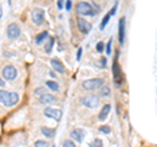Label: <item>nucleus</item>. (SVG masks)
<instances>
[{"instance_id": "nucleus-7", "label": "nucleus", "mask_w": 157, "mask_h": 147, "mask_svg": "<svg viewBox=\"0 0 157 147\" xmlns=\"http://www.w3.org/2000/svg\"><path fill=\"white\" fill-rule=\"evenodd\" d=\"M17 69L13 65H6L2 70V78L4 81H13L17 78Z\"/></svg>"}, {"instance_id": "nucleus-34", "label": "nucleus", "mask_w": 157, "mask_h": 147, "mask_svg": "<svg viewBox=\"0 0 157 147\" xmlns=\"http://www.w3.org/2000/svg\"><path fill=\"white\" fill-rule=\"evenodd\" d=\"M0 87H6V81L2 77H0Z\"/></svg>"}, {"instance_id": "nucleus-14", "label": "nucleus", "mask_w": 157, "mask_h": 147, "mask_svg": "<svg viewBox=\"0 0 157 147\" xmlns=\"http://www.w3.org/2000/svg\"><path fill=\"white\" fill-rule=\"evenodd\" d=\"M50 64L52 66V69L55 73H59V74H64L66 72V68L64 65H63V63L60 60H58V59H52V60L50 61Z\"/></svg>"}, {"instance_id": "nucleus-11", "label": "nucleus", "mask_w": 157, "mask_h": 147, "mask_svg": "<svg viewBox=\"0 0 157 147\" xmlns=\"http://www.w3.org/2000/svg\"><path fill=\"white\" fill-rule=\"evenodd\" d=\"M77 27H78V31H81L84 35H86V34H89L92 30V23L88 22L85 18L78 17L77 18Z\"/></svg>"}, {"instance_id": "nucleus-29", "label": "nucleus", "mask_w": 157, "mask_h": 147, "mask_svg": "<svg viewBox=\"0 0 157 147\" xmlns=\"http://www.w3.org/2000/svg\"><path fill=\"white\" fill-rule=\"evenodd\" d=\"M43 92H46V90L43 89V87H38V89L34 90V94L36 95H41V94H43Z\"/></svg>"}, {"instance_id": "nucleus-13", "label": "nucleus", "mask_w": 157, "mask_h": 147, "mask_svg": "<svg viewBox=\"0 0 157 147\" xmlns=\"http://www.w3.org/2000/svg\"><path fill=\"white\" fill-rule=\"evenodd\" d=\"M70 137H71L72 141L77 142V143H81V142L84 141V138H85V130H84V129H80V128L73 129V130L71 131Z\"/></svg>"}, {"instance_id": "nucleus-35", "label": "nucleus", "mask_w": 157, "mask_h": 147, "mask_svg": "<svg viewBox=\"0 0 157 147\" xmlns=\"http://www.w3.org/2000/svg\"><path fill=\"white\" fill-rule=\"evenodd\" d=\"M3 17V7H2V4H0V18Z\"/></svg>"}, {"instance_id": "nucleus-8", "label": "nucleus", "mask_w": 157, "mask_h": 147, "mask_svg": "<svg viewBox=\"0 0 157 147\" xmlns=\"http://www.w3.org/2000/svg\"><path fill=\"white\" fill-rule=\"evenodd\" d=\"M32 21L34 25L42 26L45 23V11L41 8H36L32 11Z\"/></svg>"}, {"instance_id": "nucleus-22", "label": "nucleus", "mask_w": 157, "mask_h": 147, "mask_svg": "<svg viewBox=\"0 0 157 147\" xmlns=\"http://www.w3.org/2000/svg\"><path fill=\"white\" fill-rule=\"evenodd\" d=\"M89 147H104V143L100 138H94L90 143H89Z\"/></svg>"}, {"instance_id": "nucleus-37", "label": "nucleus", "mask_w": 157, "mask_h": 147, "mask_svg": "<svg viewBox=\"0 0 157 147\" xmlns=\"http://www.w3.org/2000/svg\"><path fill=\"white\" fill-rule=\"evenodd\" d=\"M8 4H9V5H11V4H12V0H8Z\"/></svg>"}, {"instance_id": "nucleus-36", "label": "nucleus", "mask_w": 157, "mask_h": 147, "mask_svg": "<svg viewBox=\"0 0 157 147\" xmlns=\"http://www.w3.org/2000/svg\"><path fill=\"white\" fill-rule=\"evenodd\" d=\"M50 76L54 78V77H55V72H50Z\"/></svg>"}, {"instance_id": "nucleus-39", "label": "nucleus", "mask_w": 157, "mask_h": 147, "mask_svg": "<svg viewBox=\"0 0 157 147\" xmlns=\"http://www.w3.org/2000/svg\"><path fill=\"white\" fill-rule=\"evenodd\" d=\"M51 147H55V146H51Z\"/></svg>"}, {"instance_id": "nucleus-1", "label": "nucleus", "mask_w": 157, "mask_h": 147, "mask_svg": "<svg viewBox=\"0 0 157 147\" xmlns=\"http://www.w3.org/2000/svg\"><path fill=\"white\" fill-rule=\"evenodd\" d=\"M20 100V95L17 92H11V91H6V90H0V103L4 107H11L16 106Z\"/></svg>"}, {"instance_id": "nucleus-20", "label": "nucleus", "mask_w": 157, "mask_h": 147, "mask_svg": "<svg viewBox=\"0 0 157 147\" xmlns=\"http://www.w3.org/2000/svg\"><path fill=\"white\" fill-rule=\"evenodd\" d=\"M46 86H47L51 91H59V83L55 82V81H52V80L46 81Z\"/></svg>"}, {"instance_id": "nucleus-16", "label": "nucleus", "mask_w": 157, "mask_h": 147, "mask_svg": "<svg viewBox=\"0 0 157 147\" xmlns=\"http://www.w3.org/2000/svg\"><path fill=\"white\" fill-rule=\"evenodd\" d=\"M41 133L45 135L47 139H51V138L55 137L56 130L54 129V128H48V126H42V128H41Z\"/></svg>"}, {"instance_id": "nucleus-3", "label": "nucleus", "mask_w": 157, "mask_h": 147, "mask_svg": "<svg viewBox=\"0 0 157 147\" xmlns=\"http://www.w3.org/2000/svg\"><path fill=\"white\" fill-rule=\"evenodd\" d=\"M105 83V81L102 78H90V80H85L81 83V87L86 91H93V90H98L100 87Z\"/></svg>"}, {"instance_id": "nucleus-2", "label": "nucleus", "mask_w": 157, "mask_h": 147, "mask_svg": "<svg viewBox=\"0 0 157 147\" xmlns=\"http://www.w3.org/2000/svg\"><path fill=\"white\" fill-rule=\"evenodd\" d=\"M118 57H119V51H117L115 56H114V61H113V66H111V72H113V78H114V83L117 87L122 86V69L119 64H118Z\"/></svg>"}, {"instance_id": "nucleus-33", "label": "nucleus", "mask_w": 157, "mask_h": 147, "mask_svg": "<svg viewBox=\"0 0 157 147\" xmlns=\"http://www.w3.org/2000/svg\"><path fill=\"white\" fill-rule=\"evenodd\" d=\"M106 63H107V61H106V59H105V57H102V59H101V66H102V68H105V66H106Z\"/></svg>"}, {"instance_id": "nucleus-19", "label": "nucleus", "mask_w": 157, "mask_h": 147, "mask_svg": "<svg viewBox=\"0 0 157 147\" xmlns=\"http://www.w3.org/2000/svg\"><path fill=\"white\" fill-rule=\"evenodd\" d=\"M54 43H55V38H54V37H48V42L46 43V46H45V52L47 53V55H48V53H51Z\"/></svg>"}, {"instance_id": "nucleus-27", "label": "nucleus", "mask_w": 157, "mask_h": 147, "mask_svg": "<svg viewBox=\"0 0 157 147\" xmlns=\"http://www.w3.org/2000/svg\"><path fill=\"white\" fill-rule=\"evenodd\" d=\"M62 147H76V145H75V142H73L72 139H66L64 142H63Z\"/></svg>"}, {"instance_id": "nucleus-6", "label": "nucleus", "mask_w": 157, "mask_h": 147, "mask_svg": "<svg viewBox=\"0 0 157 147\" xmlns=\"http://www.w3.org/2000/svg\"><path fill=\"white\" fill-rule=\"evenodd\" d=\"M7 37L8 39H11V41H16V39L20 38L21 35V27H20L18 23L16 22H11L9 25L7 26Z\"/></svg>"}, {"instance_id": "nucleus-38", "label": "nucleus", "mask_w": 157, "mask_h": 147, "mask_svg": "<svg viewBox=\"0 0 157 147\" xmlns=\"http://www.w3.org/2000/svg\"><path fill=\"white\" fill-rule=\"evenodd\" d=\"M94 2H100V0H94Z\"/></svg>"}, {"instance_id": "nucleus-26", "label": "nucleus", "mask_w": 157, "mask_h": 147, "mask_svg": "<svg viewBox=\"0 0 157 147\" xmlns=\"http://www.w3.org/2000/svg\"><path fill=\"white\" fill-rule=\"evenodd\" d=\"M96 51L97 52H104L105 51V45H104V42H98L97 45H96Z\"/></svg>"}, {"instance_id": "nucleus-25", "label": "nucleus", "mask_w": 157, "mask_h": 147, "mask_svg": "<svg viewBox=\"0 0 157 147\" xmlns=\"http://www.w3.org/2000/svg\"><path fill=\"white\" fill-rule=\"evenodd\" d=\"M111 45H113V38H110L109 41H107V45H106V47H105L106 55H110V53H111Z\"/></svg>"}, {"instance_id": "nucleus-5", "label": "nucleus", "mask_w": 157, "mask_h": 147, "mask_svg": "<svg viewBox=\"0 0 157 147\" xmlns=\"http://www.w3.org/2000/svg\"><path fill=\"white\" fill-rule=\"evenodd\" d=\"M81 104L86 107V108H97L98 106H100V96L98 95H93V94H89V95H85L82 96L81 99Z\"/></svg>"}, {"instance_id": "nucleus-12", "label": "nucleus", "mask_w": 157, "mask_h": 147, "mask_svg": "<svg viewBox=\"0 0 157 147\" xmlns=\"http://www.w3.org/2000/svg\"><path fill=\"white\" fill-rule=\"evenodd\" d=\"M54 102H56V98L52 94H47V92H43L38 96V103L42 106H48V104H52Z\"/></svg>"}, {"instance_id": "nucleus-9", "label": "nucleus", "mask_w": 157, "mask_h": 147, "mask_svg": "<svg viewBox=\"0 0 157 147\" xmlns=\"http://www.w3.org/2000/svg\"><path fill=\"white\" fill-rule=\"evenodd\" d=\"M118 39H119V45H124L126 39V17H122L118 22Z\"/></svg>"}, {"instance_id": "nucleus-32", "label": "nucleus", "mask_w": 157, "mask_h": 147, "mask_svg": "<svg viewBox=\"0 0 157 147\" xmlns=\"http://www.w3.org/2000/svg\"><path fill=\"white\" fill-rule=\"evenodd\" d=\"M58 8H59V9H63V8H64V0H58Z\"/></svg>"}, {"instance_id": "nucleus-15", "label": "nucleus", "mask_w": 157, "mask_h": 147, "mask_svg": "<svg viewBox=\"0 0 157 147\" xmlns=\"http://www.w3.org/2000/svg\"><path fill=\"white\" fill-rule=\"evenodd\" d=\"M110 111H111V106H110V104H105V106L101 108V111H100V115H98V120H100V121H105V120L107 119V116L110 115Z\"/></svg>"}, {"instance_id": "nucleus-4", "label": "nucleus", "mask_w": 157, "mask_h": 147, "mask_svg": "<svg viewBox=\"0 0 157 147\" xmlns=\"http://www.w3.org/2000/svg\"><path fill=\"white\" fill-rule=\"evenodd\" d=\"M76 12L77 14H81V16H94L97 13V11L92 7V4L86 3V2H80L76 5Z\"/></svg>"}, {"instance_id": "nucleus-21", "label": "nucleus", "mask_w": 157, "mask_h": 147, "mask_svg": "<svg viewBox=\"0 0 157 147\" xmlns=\"http://www.w3.org/2000/svg\"><path fill=\"white\" fill-rule=\"evenodd\" d=\"M110 18H111L110 13H107L106 16L102 18V22H101V26H100V27H101V30H104V29L106 27V25H107V23H109V21H110Z\"/></svg>"}, {"instance_id": "nucleus-24", "label": "nucleus", "mask_w": 157, "mask_h": 147, "mask_svg": "<svg viewBox=\"0 0 157 147\" xmlns=\"http://www.w3.org/2000/svg\"><path fill=\"white\" fill-rule=\"evenodd\" d=\"M100 131L101 133H104V134H110L111 133V128L109 125H102V126H100Z\"/></svg>"}, {"instance_id": "nucleus-17", "label": "nucleus", "mask_w": 157, "mask_h": 147, "mask_svg": "<svg viewBox=\"0 0 157 147\" xmlns=\"http://www.w3.org/2000/svg\"><path fill=\"white\" fill-rule=\"evenodd\" d=\"M110 94H111V89L106 85H102L98 89V96L100 98H107V96H110Z\"/></svg>"}, {"instance_id": "nucleus-23", "label": "nucleus", "mask_w": 157, "mask_h": 147, "mask_svg": "<svg viewBox=\"0 0 157 147\" xmlns=\"http://www.w3.org/2000/svg\"><path fill=\"white\" fill-rule=\"evenodd\" d=\"M34 147H50V145H48L46 141L38 139V141H36V142H34Z\"/></svg>"}, {"instance_id": "nucleus-31", "label": "nucleus", "mask_w": 157, "mask_h": 147, "mask_svg": "<svg viewBox=\"0 0 157 147\" xmlns=\"http://www.w3.org/2000/svg\"><path fill=\"white\" fill-rule=\"evenodd\" d=\"M71 8H72V2L71 0H67L66 2V9L67 11H71Z\"/></svg>"}, {"instance_id": "nucleus-18", "label": "nucleus", "mask_w": 157, "mask_h": 147, "mask_svg": "<svg viewBox=\"0 0 157 147\" xmlns=\"http://www.w3.org/2000/svg\"><path fill=\"white\" fill-rule=\"evenodd\" d=\"M47 38H48V31H47V30H46V31L39 33L38 35L36 37V45H38V46H39V45H42V43L45 42Z\"/></svg>"}, {"instance_id": "nucleus-30", "label": "nucleus", "mask_w": 157, "mask_h": 147, "mask_svg": "<svg viewBox=\"0 0 157 147\" xmlns=\"http://www.w3.org/2000/svg\"><path fill=\"white\" fill-rule=\"evenodd\" d=\"M81 55H82V48L80 47V48L77 50V53H76V60H77V61L81 60Z\"/></svg>"}, {"instance_id": "nucleus-28", "label": "nucleus", "mask_w": 157, "mask_h": 147, "mask_svg": "<svg viewBox=\"0 0 157 147\" xmlns=\"http://www.w3.org/2000/svg\"><path fill=\"white\" fill-rule=\"evenodd\" d=\"M117 9H118V2H115V4H114V7H113V8H111V11L109 12L111 17H113V16H115V13H117Z\"/></svg>"}, {"instance_id": "nucleus-10", "label": "nucleus", "mask_w": 157, "mask_h": 147, "mask_svg": "<svg viewBox=\"0 0 157 147\" xmlns=\"http://www.w3.org/2000/svg\"><path fill=\"white\" fill-rule=\"evenodd\" d=\"M43 115L46 117H50V119L55 120V121H60V119H62V111L52 108V107H48V106L45 108V111H43Z\"/></svg>"}]
</instances>
